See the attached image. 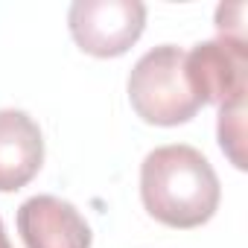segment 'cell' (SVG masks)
Returning <instances> with one entry per match:
<instances>
[{"mask_svg":"<svg viewBox=\"0 0 248 248\" xmlns=\"http://www.w3.org/2000/svg\"><path fill=\"white\" fill-rule=\"evenodd\" d=\"M140 199L152 219L167 228L190 231L213 219L222 187L210 161L187 146L172 143L152 149L140 164Z\"/></svg>","mask_w":248,"mask_h":248,"instance_id":"6da1fadb","label":"cell"},{"mask_svg":"<svg viewBox=\"0 0 248 248\" xmlns=\"http://www.w3.org/2000/svg\"><path fill=\"white\" fill-rule=\"evenodd\" d=\"M184 50L175 44H161L138 59L129 73V99L138 117L152 126H181L199 114V99L193 96L184 73Z\"/></svg>","mask_w":248,"mask_h":248,"instance_id":"7a4b0ae2","label":"cell"},{"mask_svg":"<svg viewBox=\"0 0 248 248\" xmlns=\"http://www.w3.org/2000/svg\"><path fill=\"white\" fill-rule=\"evenodd\" d=\"M67 27L88 56L117 59L143 35L146 6L140 0H76L67 12Z\"/></svg>","mask_w":248,"mask_h":248,"instance_id":"3957f363","label":"cell"},{"mask_svg":"<svg viewBox=\"0 0 248 248\" xmlns=\"http://www.w3.org/2000/svg\"><path fill=\"white\" fill-rule=\"evenodd\" d=\"M184 73L199 105L239 102L248 93V44L236 38L202 41L184 56Z\"/></svg>","mask_w":248,"mask_h":248,"instance_id":"277c9868","label":"cell"},{"mask_svg":"<svg viewBox=\"0 0 248 248\" xmlns=\"http://www.w3.org/2000/svg\"><path fill=\"white\" fill-rule=\"evenodd\" d=\"M18 233L27 248H91V225L59 196H32L18 207Z\"/></svg>","mask_w":248,"mask_h":248,"instance_id":"5b68a950","label":"cell"},{"mask_svg":"<svg viewBox=\"0 0 248 248\" xmlns=\"http://www.w3.org/2000/svg\"><path fill=\"white\" fill-rule=\"evenodd\" d=\"M44 164V138L38 123L18 108L0 111V193L27 187Z\"/></svg>","mask_w":248,"mask_h":248,"instance_id":"8992f818","label":"cell"},{"mask_svg":"<svg viewBox=\"0 0 248 248\" xmlns=\"http://www.w3.org/2000/svg\"><path fill=\"white\" fill-rule=\"evenodd\" d=\"M216 132H219V146L231 158V164L236 170H245V152H242V143H245V99L231 102V105H219Z\"/></svg>","mask_w":248,"mask_h":248,"instance_id":"52a82bcc","label":"cell"},{"mask_svg":"<svg viewBox=\"0 0 248 248\" xmlns=\"http://www.w3.org/2000/svg\"><path fill=\"white\" fill-rule=\"evenodd\" d=\"M242 24H245V3H222V6L216 9V30H219V38L245 41Z\"/></svg>","mask_w":248,"mask_h":248,"instance_id":"ba28073f","label":"cell"},{"mask_svg":"<svg viewBox=\"0 0 248 248\" xmlns=\"http://www.w3.org/2000/svg\"><path fill=\"white\" fill-rule=\"evenodd\" d=\"M0 248H12V242L6 236V228H3V219H0Z\"/></svg>","mask_w":248,"mask_h":248,"instance_id":"9c48e42d","label":"cell"}]
</instances>
